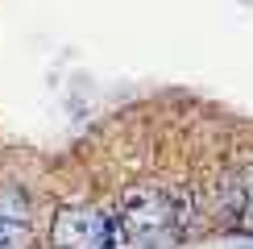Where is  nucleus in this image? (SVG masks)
Masks as SVG:
<instances>
[{"label": "nucleus", "instance_id": "f257e3e1", "mask_svg": "<svg viewBox=\"0 0 253 249\" xmlns=\"http://www.w3.org/2000/svg\"><path fill=\"white\" fill-rule=\"evenodd\" d=\"M50 249H129V233L104 208L67 204L50 216Z\"/></svg>", "mask_w": 253, "mask_h": 249}, {"label": "nucleus", "instance_id": "f03ea898", "mask_svg": "<svg viewBox=\"0 0 253 249\" xmlns=\"http://www.w3.org/2000/svg\"><path fill=\"white\" fill-rule=\"evenodd\" d=\"M174 220V208L158 187H133L129 195L121 200V224L125 233H141V237H154L158 228H166Z\"/></svg>", "mask_w": 253, "mask_h": 249}, {"label": "nucleus", "instance_id": "7ed1b4c3", "mask_svg": "<svg viewBox=\"0 0 253 249\" xmlns=\"http://www.w3.org/2000/svg\"><path fill=\"white\" fill-rule=\"evenodd\" d=\"M29 195L17 187H0V249H29Z\"/></svg>", "mask_w": 253, "mask_h": 249}, {"label": "nucleus", "instance_id": "20e7f679", "mask_svg": "<svg viewBox=\"0 0 253 249\" xmlns=\"http://www.w3.org/2000/svg\"><path fill=\"white\" fill-rule=\"evenodd\" d=\"M245 216H249V224H253V200H249V204H245Z\"/></svg>", "mask_w": 253, "mask_h": 249}]
</instances>
